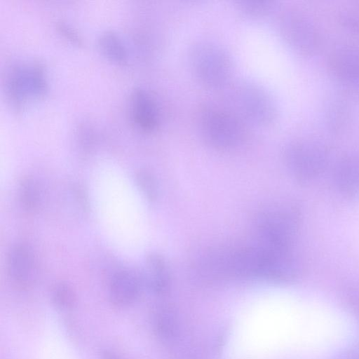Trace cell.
<instances>
[{"label":"cell","mask_w":359,"mask_h":359,"mask_svg":"<svg viewBox=\"0 0 359 359\" xmlns=\"http://www.w3.org/2000/svg\"><path fill=\"white\" fill-rule=\"evenodd\" d=\"M283 156L291 175L302 183H307L318 177L327 161L325 148L308 141L290 142L286 146Z\"/></svg>","instance_id":"5b68a950"},{"label":"cell","mask_w":359,"mask_h":359,"mask_svg":"<svg viewBox=\"0 0 359 359\" xmlns=\"http://www.w3.org/2000/svg\"><path fill=\"white\" fill-rule=\"evenodd\" d=\"M131 118L135 126L144 133H151L159 124L157 103L146 90L137 88L130 95Z\"/></svg>","instance_id":"ba28073f"},{"label":"cell","mask_w":359,"mask_h":359,"mask_svg":"<svg viewBox=\"0 0 359 359\" xmlns=\"http://www.w3.org/2000/svg\"><path fill=\"white\" fill-rule=\"evenodd\" d=\"M236 6L244 15L252 18H260L272 11L274 2L272 0H240Z\"/></svg>","instance_id":"ac0fdd59"},{"label":"cell","mask_w":359,"mask_h":359,"mask_svg":"<svg viewBox=\"0 0 359 359\" xmlns=\"http://www.w3.org/2000/svg\"><path fill=\"white\" fill-rule=\"evenodd\" d=\"M278 29L283 39L294 50L302 53L311 50L315 36L311 25L299 12L287 10L277 20Z\"/></svg>","instance_id":"52a82bcc"},{"label":"cell","mask_w":359,"mask_h":359,"mask_svg":"<svg viewBox=\"0 0 359 359\" xmlns=\"http://www.w3.org/2000/svg\"><path fill=\"white\" fill-rule=\"evenodd\" d=\"M141 288V280L135 273L128 270L119 271L110 281V300L117 306H129L137 299Z\"/></svg>","instance_id":"30bf717a"},{"label":"cell","mask_w":359,"mask_h":359,"mask_svg":"<svg viewBox=\"0 0 359 359\" xmlns=\"http://www.w3.org/2000/svg\"><path fill=\"white\" fill-rule=\"evenodd\" d=\"M135 180L146 199L150 203L156 202L158 197V187L153 172L142 168L136 172Z\"/></svg>","instance_id":"2e32d148"},{"label":"cell","mask_w":359,"mask_h":359,"mask_svg":"<svg viewBox=\"0 0 359 359\" xmlns=\"http://www.w3.org/2000/svg\"><path fill=\"white\" fill-rule=\"evenodd\" d=\"M43 194L38 182L32 177H25L20 182L19 198L22 206L27 211H37L42 203Z\"/></svg>","instance_id":"5bb4252c"},{"label":"cell","mask_w":359,"mask_h":359,"mask_svg":"<svg viewBox=\"0 0 359 359\" xmlns=\"http://www.w3.org/2000/svg\"><path fill=\"white\" fill-rule=\"evenodd\" d=\"M7 272L11 283L18 289L28 290L38 278V264L32 249L24 244L12 247L7 257Z\"/></svg>","instance_id":"8992f818"},{"label":"cell","mask_w":359,"mask_h":359,"mask_svg":"<svg viewBox=\"0 0 359 359\" xmlns=\"http://www.w3.org/2000/svg\"><path fill=\"white\" fill-rule=\"evenodd\" d=\"M52 301L60 309H70L76 302V295L73 288L66 283H58L51 292Z\"/></svg>","instance_id":"e0dca14e"},{"label":"cell","mask_w":359,"mask_h":359,"mask_svg":"<svg viewBox=\"0 0 359 359\" xmlns=\"http://www.w3.org/2000/svg\"><path fill=\"white\" fill-rule=\"evenodd\" d=\"M245 121L235 111L214 104L199 108L197 123L204 141L217 149L239 146L247 136Z\"/></svg>","instance_id":"6da1fadb"},{"label":"cell","mask_w":359,"mask_h":359,"mask_svg":"<svg viewBox=\"0 0 359 359\" xmlns=\"http://www.w3.org/2000/svg\"><path fill=\"white\" fill-rule=\"evenodd\" d=\"M100 356L102 359H123L118 355L109 350L102 351Z\"/></svg>","instance_id":"ffe728a7"},{"label":"cell","mask_w":359,"mask_h":359,"mask_svg":"<svg viewBox=\"0 0 359 359\" xmlns=\"http://www.w3.org/2000/svg\"><path fill=\"white\" fill-rule=\"evenodd\" d=\"M146 266L151 290L159 295L166 294L170 288L171 276L165 258L157 252H151L146 258Z\"/></svg>","instance_id":"7c38bea8"},{"label":"cell","mask_w":359,"mask_h":359,"mask_svg":"<svg viewBox=\"0 0 359 359\" xmlns=\"http://www.w3.org/2000/svg\"><path fill=\"white\" fill-rule=\"evenodd\" d=\"M154 325L157 335L163 339L170 340L177 334V324L174 311L170 308H161L156 311Z\"/></svg>","instance_id":"9a60e30c"},{"label":"cell","mask_w":359,"mask_h":359,"mask_svg":"<svg viewBox=\"0 0 359 359\" xmlns=\"http://www.w3.org/2000/svg\"><path fill=\"white\" fill-rule=\"evenodd\" d=\"M334 180L339 191L346 198L359 196V156H348L337 165Z\"/></svg>","instance_id":"8fae6325"},{"label":"cell","mask_w":359,"mask_h":359,"mask_svg":"<svg viewBox=\"0 0 359 359\" xmlns=\"http://www.w3.org/2000/svg\"><path fill=\"white\" fill-rule=\"evenodd\" d=\"M6 95L11 107L19 110L29 97L35 98L29 65L11 66L6 74Z\"/></svg>","instance_id":"9c48e42d"},{"label":"cell","mask_w":359,"mask_h":359,"mask_svg":"<svg viewBox=\"0 0 359 359\" xmlns=\"http://www.w3.org/2000/svg\"><path fill=\"white\" fill-rule=\"evenodd\" d=\"M57 27L59 32L69 41L73 43L80 45L81 39L78 34L71 27L63 22H60L57 24Z\"/></svg>","instance_id":"d6986e66"},{"label":"cell","mask_w":359,"mask_h":359,"mask_svg":"<svg viewBox=\"0 0 359 359\" xmlns=\"http://www.w3.org/2000/svg\"><path fill=\"white\" fill-rule=\"evenodd\" d=\"M300 223L297 208L290 203L271 205L255 217V240L273 246L292 248Z\"/></svg>","instance_id":"3957f363"},{"label":"cell","mask_w":359,"mask_h":359,"mask_svg":"<svg viewBox=\"0 0 359 359\" xmlns=\"http://www.w3.org/2000/svg\"><path fill=\"white\" fill-rule=\"evenodd\" d=\"M191 71L198 81L211 88L229 85L233 74V62L221 45L208 40L193 43L188 51Z\"/></svg>","instance_id":"7a4b0ae2"},{"label":"cell","mask_w":359,"mask_h":359,"mask_svg":"<svg viewBox=\"0 0 359 359\" xmlns=\"http://www.w3.org/2000/svg\"><path fill=\"white\" fill-rule=\"evenodd\" d=\"M98 46L102 53L109 60L123 63L127 60V51L119 36L111 30L103 32L98 39Z\"/></svg>","instance_id":"4fadbf2b"},{"label":"cell","mask_w":359,"mask_h":359,"mask_svg":"<svg viewBox=\"0 0 359 359\" xmlns=\"http://www.w3.org/2000/svg\"><path fill=\"white\" fill-rule=\"evenodd\" d=\"M231 97L236 112L245 121L267 126L277 118V106L263 85L251 79H241L231 88Z\"/></svg>","instance_id":"277c9868"}]
</instances>
